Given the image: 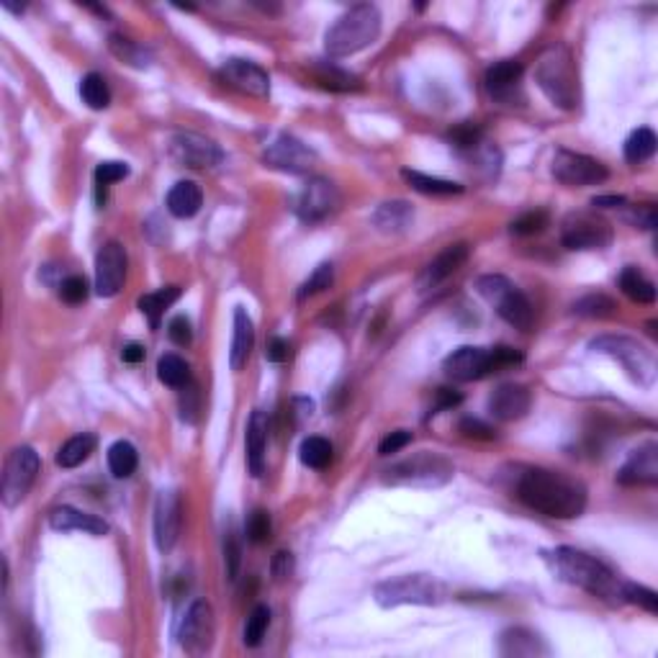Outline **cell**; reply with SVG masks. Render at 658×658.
Instances as JSON below:
<instances>
[{
    "label": "cell",
    "mask_w": 658,
    "mask_h": 658,
    "mask_svg": "<svg viewBox=\"0 0 658 658\" xmlns=\"http://www.w3.org/2000/svg\"><path fill=\"white\" fill-rule=\"evenodd\" d=\"M335 283V265L332 262H321L314 273L304 281V286L299 289V301H306L311 296H317L321 291H327Z\"/></svg>",
    "instance_id": "cell-42"
},
{
    "label": "cell",
    "mask_w": 658,
    "mask_h": 658,
    "mask_svg": "<svg viewBox=\"0 0 658 658\" xmlns=\"http://www.w3.org/2000/svg\"><path fill=\"white\" fill-rule=\"evenodd\" d=\"M546 561L550 571L566 584L578 586V589L589 592L592 596H599L605 602H623V581L617 578L612 568H607L602 561H596L595 556L577 550V548L561 546L546 553Z\"/></svg>",
    "instance_id": "cell-2"
},
{
    "label": "cell",
    "mask_w": 658,
    "mask_h": 658,
    "mask_svg": "<svg viewBox=\"0 0 658 658\" xmlns=\"http://www.w3.org/2000/svg\"><path fill=\"white\" fill-rule=\"evenodd\" d=\"M211 643H214V610L209 602L195 599L180 625V645L193 656H201L209 651Z\"/></svg>",
    "instance_id": "cell-17"
},
{
    "label": "cell",
    "mask_w": 658,
    "mask_h": 658,
    "mask_svg": "<svg viewBox=\"0 0 658 658\" xmlns=\"http://www.w3.org/2000/svg\"><path fill=\"white\" fill-rule=\"evenodd\" d=\"M311 78L317 85H321L324 91H338V93H345V91H355L360 88V81L350 75L348 70H342L338 64L332 62H317L311 64Z\"/></svg>",
    "instance_id": "cell-31"
},
{
    "label": "cell",
    "mask_w": 658,
    "mask_h": 658,
    "mask_svg": "<svg viewBox=\"0 0 658 658\" xmlns=\"http://www.w3.org/2000/svg\"><path fill=\"white\" fill-rule=\"evenodd\" d=\"M253 345H255V327L253 319L244 309L234 311V338H232V350H229V366L232 370H242L247 358L253 353Z\"/></svg>",
    "instance_id": "cell-29"
},
{
    "label": "cell",
    "mask_w": 658,
    "mask_h": 658,
    "mask_svg": "<svg viewBox=\"0 0 658 658\" xmlns=\"http://www.w3.org/2000/svg\"><path fill=\"white\" fill-rule=\"evenodd\" d=\"M183 525V504L176 489H162L155 501V543L160 553H170L180 538Z\"/></svg>",
    "instance_id": "cell-18"
},
{
    "label": "cell",
    "mask_w": 658,
    "mask_h": 658,
    "mask_svg": "<svg viewBox=\"0 0 658 658\" xmlns=\"http://www.w3.org/2000/svg\"><path fill=\"white\" fill-rule=\"evenodd\" d=\"M535 81L553 100V106H561L566 111L578 106V70L566 47H550L540 54L535 67Z\"/></svg>",
    "instance_id": "cell-4"
},
{
    "label": "cell",
    "mask_w": 658,
    "mask_h": 658,
    "mask_svg": "<svg viewBox=\"0 0 658 658\" xmlns=\"http://www.w3.org/2000/svg\"><path fill=\"white\" fill-rule=\"evenodd\" d=\"M476 289L489 304L497 309V314L507 324H512L514 329H522V332L530 329L532 319H535L532 304L528 301V296L514 289L504 275H482L476 281Z\"/></svg>",
    "instance_id": "cell-8"
},
{
    "label": "cell",
    "mask_w": 658,
    "mask_h": 658,
    "mask_svg": "<svg viewBox=\"0 0 658 658\" xmlns=\"http://www.w3.org/2000/svg\"><path fill=\"white\" fill-rule=\"evenodd\" d=\"M39 453L29 445H21L16 448L8 458H5V466H3V483H0V499L8 510L18 507L26 494L32 491L33 482L39 476Z\"/></svg>",
    "instance_id": "cell-9"
},
{
    "label": "cell",
    "mask_w": 658,
    "mask_h": 658,
    "mask_svg": "<svg viewBox=\"0 0 658 658\" xmlns=\"http://www.w3.org/2000/svg\"><path fill=\"white\" fill-rule=\"evenodd\" d=\"M342 204L338 186L327 177H309L301 193L296 195V214L306 224H319L335 216Z\"/></svg>",
    "instance_id": "cell-13"
},
{
    "label": "cell",
    "mask_w": 658,
    "mask_h": 658,
    "mask_svg": "<svg viewBox=\"0 0 658 658\" xmlns=\"http://www.w3.org/2000/svg\"><path fill=\"white\" fill-rule=\"evenodd\" d=\"M317 160H319L317 152L309 145H304L301 139L291 137V134H281L262 152V162L268 167L281 170V173H291V176H304L317 165Z\"/></svg>",
    "instance_id": "cell-15"
},
{
    "label": "cell",
    "mask_w": 658,
    "mask_h": 658,
    "mask_svg": "<svg viewBox=\"0 0 658 658\" xmlns=\"http://www.w3.org/2000/svg\"><path fill=\"white\" fill-rule=\"evenodd\" d=\"M617 482L623 486H656L658 483V445L645 443L630 453L625 466L617 471Z\"/></svg>",
    "instance_id": "cell-21"
},
{
    "label": "cell",
    "mask_w": 658,
    "mask_h": 658,
    "mask_svg": "<svg viewBox=\"0 0 658 658\" xmlns=\"http://www.w3.org/2000/svg\"><path fill=\"white\" fill-rule=\"evenodd\" d=\"M409 443H412V433H409V430H396V433L386 434L384 440H381L378 453H381V455H394V453H399V450L406 448Z\"/></svg>",
    "instance_id": "cell-54"
},
{
    "label": "cell",
    "mask_w": 658,
    "mask_h": 658,
    "mask_svg": "<svg viewBox=\"0 0 658 658\" xmlns=\"http://www.w3.org/2000/svg\"><path fill=\"white\" fill-rule=\"evenodd\" d=\"M268 415L255 409L247 422V466L250 473L260 479L265 473V448H268Z\"/></svg>",
    "instance_id": "cell-25"
},
{
    "label": "cell",
    "mask_w": 658,
    "mask_h": 658,
    "mask_svg": "<svg viewBox=\"0 0 658 658\" xmlns=\"http://www.w3.org/2000/svg\"><path fill=\"white\" fill-rule=\"evenodd\" d=\"M458 430L471 437V440H494L497 433H494V427L491 424H486L482 419H473V417H466L461 424H458Z\"/></svg>",
    "instance_id": "cell-50"
},
{
    "label": "cell",
    "mask_w": 658,
    "mask_h": 658,
    "mask_svg": "<svg viewBox=\"0 0 658 658\" xmlns=\"http://www.w3.org/2000/svg\"><path fill=\"white\" fill-rule=\"evenodd\" d=\"M630 222L635 226H641V229H653L658 224V214H656V206H635V211L627 216Z\"/></svg>",
    "instance_id": "cell-57"
},
{
    "label": "cell",
    "mask_w": 658,
    "mask_h": 658,
    "mask_svg": "<svg viewBox=\"0 0 658 658\" xmlns=\"http://www.w3.org/2000/svg\"><path fill=\"white\" fill-rule=\"evenodd\" d=\"M240 553H242L240 543H237L234 532H229L224 540V561H226V577L232 578V581H234L237 574H240V561H242Z\"/></svg>",
    "instance_id": "cell-51"
},
{
    "label": "cell",
    "mask_w": 658,
    "mask_h": 658,
    "mask_svg": "<svg viewBox=\"0 0 658 658\" xmlns=\"http://www.w3.org/2000/svg\"><path fill=\"white\" fill-rule=\"evenodd\" d=\"M129 176V165L127 162H100L96 167V183L98 186H111V183H119Z\"/></svg>",
    "instance_id": "cell-49"
},
{
    "label": "cell",
    "mask_w": 658,
    "mask_h": 658,
    "mask_svg": "<svg viewBox=\"0 0 658 658\" xmlns=\"http://www.w3.org/2000/svg\"><path fill=\"white\" fill-rule=\"evenodd\" d=\"M482 129L476 124H461V127H455L448 134L450 145L458 147V149H476L482 145Z\"/></svg>",
    "instance_id": "cell-48"
},
{
    "label": "cell",
    "mask_w": 658,
    "mask_h": 658,
    "mask_svg": "<svg viewBox=\"0 0 658 658\" xmlns=\"http://www.w3.org/2000/svg\"><path fill=\"white\" fill-rule=\"evenodd\" d=\"M177 299H180V289H177V286H162L160 291L145 293V296L137 301V306H139V311L147 317L149 327H152V329H160V321L162 317H165V311L176 304Z\"/></svg>",
    "instance_id": "cell-30"
},
{
    "label": "cell",
    "mask_w": 658,
    "mask_h": 658,
    "mask_svg": "<svg viewBox=\"0 0 658 658\" xmlns=\"http://www.w3.org/2000/svg\"><path fill=\"white\" fill-rule=\"evenodd\" d=\"M617 283H620V289H623L627 299L635 301V304H653L656 301V286H653V281L643 273V271L633 268V265H627L625 271L620 273Z\"/></svg>",
    "instance_id": "cell-32"
},
{
    "label": "cell",
    "mask_w": 658,
    "mask_h": 658,
    "mask_svg": "<svg viewBox=\"0 0 658 658\" xmlns=\"http://www.w3.org/2000/svg\"><path fill=\"white\" fill-rule=\"evenodd\" d=\"M522 363V353L514 350V348H458L445 358L443 370L448 373L453 381H479L483 376L494 373V370L510 368V366H520Z\"/></svg>",
    "instance_id": "cell-5"
},
{
    "label": "cell",
    "mask_w": 658,
    "mask_h": 658,
    "mask_svg": "<svg viewBox=\"0 0 658 658\" xmlns=\"http://www.w3.org/2000/svg\"><path fill=\"white\" fill-rule=\"evenodd\" d=\"M499 653L501 656H514V658H530V656H548L550 648L546 641L532 633L528 627H510L501 633L499 638Z\"/></svg>",
    "instance_id": "cell-24"
},
{
    "label": "cell",
    "mask_w": 658,
    "mask_h": 658,
    "mask_svg": "<svg viewBox=\"0 0 658 658\" xmlns=\"http://www.w3.org/2000/svg\"><path fill=\"white\" fill-rule=\"evenodd\" d=\"M268 625H271V610L265 605H260L253 610V615L247 617V625H244V645L247 648H255L262 643L265 633H268Z\"/></svg>",
    "instance_id": "cell-43"
},
{
    "label": "cell",
    "mask_w": 658,
    "mask_h": 658,
    "mask_svg": "<svg viewBox=\"0 0 658 658\" xmlns=\"http://www.w3.org/2000/svg\"><path fill=\"white\" fill-rule=\"evenodd\" d=\"M468 255H471V247H468L466 242L448 244V247L434 257L433 262H427V268L422 271V275H419L417 281L419 291L437 289L443 281H448L450 275L455 273V271H461V268L466 265Z\"/></svg>",
    "instance_id": "cell-20"
},
{
    "label": "cell",
    "mask_w": 658,
    "mask_h": 658,
    "mask_svg": "<svg viewBox=\"0 0 658 658\" xmlns=\"http://www.w3.org/2000/svg\"><path fill=\"white\" fill-rule=\"evenodd\" d=\"M525 67L517 60H501L486 70V88L499 100H512L514 91H520Z\"/></svg>",
    "instance_id": "cell-26"
},
{
    "label": "cell",
    "mask_w": 658,
    "mask_h": 658,
    "mask_svg": "<svg viewBox=\"0 0 658 658\" xmlns=\"http://www.w3.org/2000/svg\"><path fill=\"white\" fill-rule=\"evenodd\" d=\"M548 224H550L548 211L535 209L528 211V214H522V216H517L512 224H510V232L517 234V237H532V234H540Z\"/></svg>",
    "instance_id": "cell-44"
},
{
    "label": "cell",
    "mask_w": 658,
    "mask_h": 658,
    "mask_svg": "<svg viewBox=\"0 0 658 658\" xmlns=\"http://www.w3.org/2000/svg\"><path fill=\"white\" fill-rule=\"evenodd\" d=\"M167 335L170 339L180 345V348H188L193 342V327L191 321L186 319V317H176V319L167 324Z\"/></svg>",
    "instance_id": "cell-53"
},
{
    "label": "cell",
    "mask_w": 658,
    "mask_h": 658,
    "mask_svg": "<svg viewBox=\"0 0 658 658\" xmlns=\"http://www.w3.org/2000/svg\"><path fill=\"white\" fill-rule=\"evenodd\" d=\"M299 458H301V463L309 468H327L332 463V443L329 440H324V437H306L304 443H301V450H299Z\"/></svg>",
    "instance_id": "cell-41"
},
{
    "label": "cell",
    "mask_w": 658,
    "mask_h": 658,
    "mask_svg": "<svg viewBox=\"0 0 658 658\" xmlns=\"http://www.w3.org/2000/svg\"><path fill=\"white\" fill-rule=\"evenodd\" d=\"M271 571H273L275 581H286L293 574V556L286 553V550H278L273 556V563H271Z\"/></svg>",
    "instance_id": "cell-56"
},
{
    "label": "cell",
    "mask_w": 658,
    "mask_h": 658,
    "mask_svg": "<svg viewBox=\"0 0 658 658\" xmlns=\"http://www.w3.org/2000/svg\"><path fill=\"white\" fill-rule=\"evenodd\" d=\"M589 348L615 358L635 384L645 386V388L656 384V358L651 355V350H645L638 339L625 338V335H602V338L592 339Z\"/></svg>",
    "instance_id": "cell-7"
},
{
    "label": "cell",
    "mask_w": 658,
    "mask_h": 658,
    "mask_svg": "<svg viewBox=\"0 0 658 658\" xmlns=\"http://www.w3.org/2000/svg\"><path fill=\"white\" fill-rule=\"evenodd\" d=\"M291 342L283 338H271L268 339V345H265V358L271 360V363H286L291 360Z\"/></svg>",
    "instance_id": "cell-55"
},
{
    "label": "cell",
    "mask_w": 658,
    "mask_h": 658,
    "mask_svg": "<svg viewBox=\"0 0 658 658\" xmlns=\"http://www.w3.org/2000/svg\"><path fill=\"white\" fill-rule=\"evenodd\" d=\"M109 49H111L113 54L121 60V62L131 64V67H139V70H145L152 64V52L145 49L142 44H137V42H131L127 36H119V33H111V39H109Z\"/></svg>",
    "instance_id": "cell-36"
},
{
    "label": "cell",
    "mask_w": 658,
    "mask_h": 658,
    "mask_svg": "<svg viewBox=\"0 0 658 658\" xmlns=\"http://www.w3.org/2000/svg\"><path fill=\"white\" fill-rule=\"evenodd\" d=\"M88 293H91V289H88V281L82 275H70L60 283V296H62L64 304H82L88 299Z\"/></svg>",
    "instance_id": "cell-47"
},
{
    "label": "cell",
    "mask_w": 658,
    "mask_h": 658,
    "mask_svg": "<svg viewBox=\"0 0 658 658\" xmlns=\"http://www.w3.org/2000/svg\"><path fill=\"white\" fill-rule=\"evenodd\" d=\"M574 314L589 317V319H610L617 314V304L605 293H589V296H581L574 304Z\"/></svg>",
    "instance_id": "cell-39"
},
{
    "label": "cell",
    "mask_w": 658,
    "mask_h": 658,
    "mask_svg": "<svg viewBox=\"0 0 658 658\" xmlns=\"http://www.w3.org/2000/svg\"><path fill=\"white\" fill-rule=\"evenodd\" d=\"M222 81L240 91L244 96L253 98H268L271 96V75L260 67V64L250 62V60H229L224 67L219 70Z\"/></svg>",
    "instance_id": "cell-19"
},
{
    "label": "cell",
    "mask_w": 658,
    "mask_h": 658,
    "mask_svg": "<svg viewBox=\"0 0 658 658\" xmlns=\"http://www.w3.org/2000/svg\"><path fill=\"white\" fill-rule=\"evenodd\" d=\"M381 33V11L373 3H360L345 11L324 33V47L329 57H350L370 47Z\"/></svg>",
    "instance_id": "cell-3"
},
{
    "label": "cell",
    "mask_w": 658,
    "mask_h": 658,
    "mask_svg": "<svg viewBox=\"0 0 658 658\" xmlns=\"http://www.w3.org/2000/svg\"><path fill=\"white\" fill-rule=\"evenodd\" d=\"M170 157L180 167H191V170H211L216 165H222L224 152L214 139L195 134V131H177L170 139L167 147Z\"/></svg>",
    "instance_id": "cell-12"
},
{
    "label": "cell",
    "mask_w": 658,
    "mask_h": 658,
    "mask_svg": "<svg viewBox=\"0 0 658 658\" xmlns=\"http://www.w3.org/2000/svg\"><path fill=\"white\" fill-rule=\"evenodd\" d=\"M293 406H296V412H291V415L296 417V422H304L306 417L314 415V402H309V399H296Z\"/></svg>",
    "instance_id": "cell-61"
},
{
    "label": "cell",
    "mask_w": 658,
    "mask_h": 658,
    "mask_svg": "<svg viewBox=\"0 0 658 658\" xmlns=\"http://www.w3.org/2000/svg\"><path fill=\"white\" fill-rule=\"evenodd\" d=\"M157 378L165 386H173V388H183V386L191 384V368L183 358L177 355H162L160 363H157Z\"/></svg>",
    "instance_id": "cell-40"
},
{
    "label": "cell",
    "mask_w": 658,
    "mask_h": 658,
    "mask_svg": "<svg viewBox=\"0 0 658 658\" xmlns=\"http://www.w3.org/2000/svg\"><path fill=\"white\" fill-rule=\"evenodd\" d=\"M167 211L176 216V219H191L201 211V204H204V191L198 183L193 180H177L176 186L170 188L167 193Z\"/></svg>",
    "instance_id": "cell-28"
},
{
    "label": "cell",
    "mask_w": 658,
    "mask_h": 658,
    "mask_svg": "<svg viewBox=\"0 0 658 658\" xmlns=\"http://www.w3.org/2000/svg\"><path fill=\"white\" fill-rule=\"evenodd\" d=\"M461 402H463V396H461L458 391H453V388H440V391H437V404H434V412H430V415H440V412H445V409L458 406Z\"/></svg>",
    "instance_id": "cell-58"
},
{
    "label": "cell",
    "mask_w": 658,
    "mask_h": 658,
    "mask_svg": "<svg viewBox=\"0 0 658 658\" xmlns=\"http://www.w3.org/2000/svg\"><path fill=\"white\" fill-rule=\"evenodd\" d=\"M612 237V224L595 211H571L561 222V242L568 250H605Z\"/></svg>",
    "instance_id": "cell-10"
},
{
    "label": "cell",
    "mask_w": 658,
    "mask_h": 658,
    "mask_svg": "<svg viewBox=\"0 0 658 658\" xmlns=\"http://www.w3.org/2000/svg\"><path fill=\"white\" fill-rule=\"evenodd\" d=\"M145 345H139V342H129L121 348V360L124 363H131V366H137V363H142L145 360Z\"/></svg>",
    "instance_id": "cell-59"
},
{
    "label": "cell",
    "mask_w": 658,
    "mask_h": 658,
    "mask_svg": "<svg viewBox=\"0 0 658 658\" xmlns=\"http://www.w3.org/2000/svg\"><path fill=\"white\" fill-rule=\"evenodd\" d=\"M553 177L563 183V186H571V188H584V186H599L605 183L610 173L607 167L589 155H581V152H571V149H558L556 157H553Z\"/></svg>",
    "instance_id": "cell-14"
},
{
    "label": "cell",
    "mask_w": 658,
    "mask_h": 658,
    "mask_svg": "<svg viewBox=\"0 0 658 658\" xmlns=\"http://www.w3.org/2000/svg\"><path fill=\"white\" fill-rule=\"evenodd\" d=\"M517 499L553 520H574L586 510L584 483L546 468H530L517 479Z\"/></svg>",
    "instance_id": "cell-1"
},
{
    "label": "cell",
    "mask_w": 658,
    "mask_h": 658,
    "mask_svg": "<svg viewBox=\"0 0 658 658\" xmlns=\"http://www.w3.org/2000/svg\"><path fill=\"white\" fill-rule=\"evenodd\" d=\"M98 445V437L91 433L75 434L64 443L62 448L57 450V466L60 468H78L82 466Z\"/></svg>",
    "instance_id": "cell-33"
},
{
    "label": "cell",
    "mask_w": 658,
    "mask_h": 658,
    "mask_svg": "<svg viewBox=\"0 0 658 658\" xmlns=\"http://www.w3.org/2000/svg\"><path fill=\"white\" fill-rule=\"evenodd\" d=\"M402 177L406 180V186H412L415 191L424 193V195H458V193H463L461 183H453L445 177L424 176L417 170H402Z\"/></svg>",
    "instance_id": "cell-34"
},
{
    "label": "cell",
    "mask_w": 658,
    "mask_h": 658,
    "mask_svg": "<svg viewBox=\"0 0 658 658\" xmlns=\"http://www.w3.org/2000/svg\"><path fill=\"white\" fill-rule=\"evenodd\" d=\"M623 602H633L645 612L656 615L658 612V595L653 589H645L641 584H623Z\"/></svg>",
    "instance_id": "cell-46"
},
{
    "label": "cell",
    "mask_w": 658,
    "mask_h": 658,
    "mask_svg": "<svg viewBox=\"0 0 658 658\" xmlns=\"http://www.w3.org/2000/svg\"><path fill=\"white\" fill-rule=\"evenodd\" d=\"M453 479V463L437 453H419L386 471V482L399 486H443Z\"/></svg>",
    "instance_id": "cell-11"
},
{
    "label": "cell",
    "mask_w": 658,
    "mask_h": 658,
    "mask_svg": "<svg viewBox=\"0 0 658 658\" xmlns=\"http://www.w3.org/2000/svg\"><path fill=\"white\" fill-rule=\"evenodd\" d=\"M127 281V250L119 242H106L96 255V293L113 299Z\"/></svg>",
    "instance_id": "cell-16"
},
{
    "label": "cell",
    "mask_w": 658,
    "mask_h": 658,
    "mask_svg": "<svg viewBox=\"0 0 658 658\" xmlns=\"http://www.w3.org/2000/svg\"><path fill=\"white\" fill-rule=\"evenodd\" d=\"M532 396L522 384H501L489 399V412L499 422H514L530 412Z\"/></svg>",
    "instance_id": "cell-22"
},
{
    "label": "cell",
    "mask_w": 658,
    "mask_h": 658,
    "mask_svg": "<svg viewBox=\"0 0 658 658\" xmlns=\"http://www.w3.org/2000/svg\"><path fill=\"white\" fill-rule=\"evenodd\" d=\"M592 206L595 209H620V206H627V198L625 195H595Z\"/></svg>",
    "instance_id": "cell-60"
},
{
    "label": "cell",
    "mask_w": 658,
    "mask_h": 658,
    "mask_svg": "<svg viewBox=\"0 0 658 658\" xmlns=\"http://www.w3.org/2000/svg\"><path fill=\"white\" fill-rule=\"evenodd\" d=\"M656 152V134L651 129H635L625 142V160L633 165H641V162L651 160Z\"/></svg>",
    "instance_id": "cell-38"
},
{
    "label": "cell",
    "mask_w": 658,
    "mask_h": 658,
    "mask_svg": "<svg viewBox=\"0 0 658 658\" xmlns=\"http://www.w3.org/2000/svg\"><path fill=\"white\" fill-rule=\"evenodd\" d=\"M139 466V458H137V448L127 443V440H119L109 448V468L116 479H129Z\"/></svg>",
    "instance_id": "cell-37"
},
{
    "label": "cell",
    "mask_w": 658,
    "mask_h": 658,
    "mask_svg": "<svg viewBox=\"0 0 658 658\" xmlns=\"http://www.w3.org/2000/svg\"><path fill=\"white\" fill-rule=\"evenodd\" d=\"M373 224L384 234H402L415 222V209L409 201H386L373 211Z\"/></svg>",
    "instance_id": "cell-27"
},
{
    "label": "cell",
    "mask_w": 658,
    "mask_h": 658,
    "mask_svg": "<svg viewBox=\"0 0 658 658\" xmlns=\"http://www.w3.org/2000/svg\"><path fill=\"white\" fill-rule=\"evenodd\" d=\"M49 525L57 532H85L93 538H103L109 532V522L100 520L96 514L81 512L75 507H57L49 514Z\"/></svg>",
    "instance_id": "cell-23"
},
{
    "label": "cell",
    "mask_w": 658,
    "mask_h": 658,
    "mask_svg": "<svg viewBox=\"0 0 658 658\" xmlns=\"http://www.w3.org/2000/svg\"><path fill=\"white\" fill-rule=\"evenodd\" d=\"M81 98L82 103L93 111H103L111 106V91H109V82L103 75L98 72H88L81 81Z\"/></svg>",
    "instance_id": "cell-35"
},
{
    "label": "cell",
    "mask_w": 658,
    "mask_h": 658,
    "mask_svg": "<svg viewBox=\"0 0 658 658\" xmlns=\"http://www.w3.org/2000/svg\"><path fill=\"white\" fill-rule=\"evenodd\" d=\"M198 409H201V404H198V388L193 384L183 386V396H180V417L186 419V422H195V419H198Z\"/></svg>",
    "instance_id": "cell-52"
},
{
    "label": "cell",
    "mask_w": 658,
    "mask_h": 658,
    "mask_svg": "<svg viewBox=\"0 0 658 658\" xmlns=\"http://www.w3.org/2000/svg\"><path fill=\"white\" fill-rule=\"evenodd\" d=\"M271 535H273L271 514L265 512V510H255V512L250 514V520H247V540L255 543V546H262V543L271 540Z\"/></svg>",
    "instance_id": "cell-45"
},
{
    "label": "cell",
    "mask_w": 658,
    "mask_h": 658,
    "mask_svg": "<svg viewBox=\"0 0 658 658\" xmlns=\"http://www.w3.org/2000/svg\"><path fill=\"white\" fill-rule=\"evenodd\" d=\"M448 595L445 584L437 581L430 574H404V577L388 578L376 586V602L381 607H402V605H422V607H433L440 605Z\"/></svg>",
    "instance_id": "cell-6"
}]
</instances>
